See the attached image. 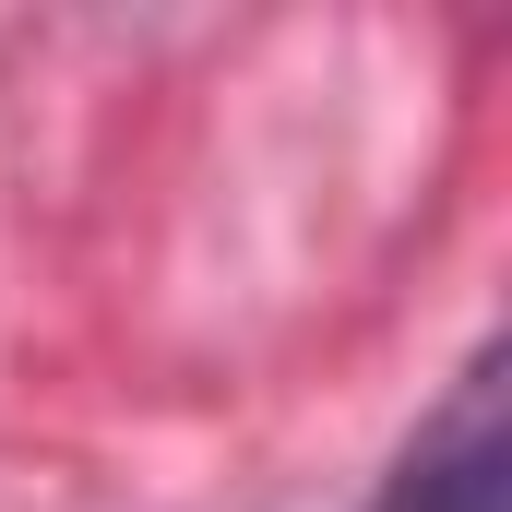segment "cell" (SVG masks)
I'll return each mask as SVG.
<instances>
[{
  "mask_svg": "<svg viewBox=\"0 0 512 512\" xmlns=\"http://www.w3.org/2000/svg\"><path fill=\"white\" fill-rule=\"evenodd\" d=\"M370 512H512V441H501V346L453 382V405L405 441L393 489Z\"/></svg>",
  "mask_w": 512,
  "mask_h": 512,
  "instance_id": "6da1fadb",
  "label": "cell"
}]
</instances>
